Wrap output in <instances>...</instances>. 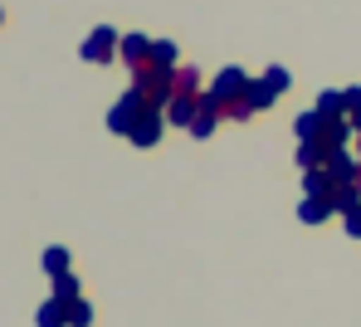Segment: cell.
<instances>
[{"label":"cell","mask_w":361,"mask_h":327,"mask_svg":"<svg viewBox=\"0 0 361 327\" xmlns=\"http://www.w3.org/2000/svg\"><path fill=\"white\" fill-rule=\"evenodd\" d=\"M147 64H161V68H176V44H166V39H161V44H152V59H147Z\"/></svg>","instance_id":"cell-4"},{"label":"cell","mask_w":361,"mask_h":327,"mask_svg":"<svg viewBox=\"0 0 361 327\" xmlns=\"http://www.w3.org/2000/svg\"><path fill=\"white\" fill-rule=\"evenodd\" d=\"M322 215H327V200H307L302 205V220H322Z\"/></svg>","instance_id":"cell-6"},{"label":"cell","mask_w":361,"mask_h":327,"mask_svg":"<svg viewBox=\"0 0 361 327\" xmlns=\"http://www.w3.org/2000/svg\"><path fill=\"white\" fill-rule=\"evenodd\" d=\"M127 137H132L137 147H152V142L161 137V113H157V108H142V118L132 123V132H127Z\"/></svg>","instance_id":"cell-2"},{"label":"cell","mask_w":361,"mask_h":327,"mask_svg":"<svg viewBox=\"0 0 361 327\" xmlns=\"http://www.w3.org/2000/svg\"><path fill=\"white\" fill-rule=\"evenodd\" d=\"M113 49H118V30H93L88 35V44H83V59H93V64H108L113 59Z\"/></svg>","instance_id":"cell-1"},{"label":"cell","mask_w":361,"mask_h":327,"mask_svg":"<svg viewBox=\"0 0 361 327\" xmlns=\"http://www.w3.org/2000/svg\"><path fill=\"white\" fill-rule=\"evenodd\" d=\"M0 20H5V10H0Z\"/></svg>","instance_id":"cell-8"},{"label":"cell","mask_w":361,"mask_h":327,"mask_svg":"<svg viewBox=\"0 0 361 327\" xmlns=\"http://www.w3.org/2000/svg\"><path fill=\"white\" fill-rule=\"evenodd\" d=\"M264 83H269L274 93H283V88H288V68H269V73H264Z\"/></svg>","instance_id":"cell-5"},{"label":"cell","mask_w":361,"mask_h":327,"mask_svg":"<svg viewBox=\"0 0 361 327\" xmlns=\"http://www.w3.org/2000/svg\"><path fill=\"white\" fill-rule=\"evenodd\" d=\"M147 59H152V39H147V35H127V39H122V64L142 68Z\"/></svg>","instance_id":"cell-3"},{"label":"cell","mask_w":361,"mask_h":327,"mask_svg":"<svg viewBox=\"0 0 361 327\" xmlns=\"http://www.w3.org/2000/svg\"><path fill=\"white\" fill-rule=\"evenodd\" d=\"M352 123H357V128H361V103H357V108H352Z\"/></svg>","instance_id":"cell-7"}]
</instances>
